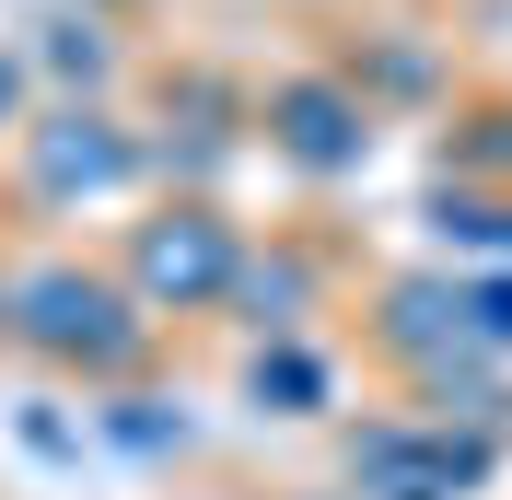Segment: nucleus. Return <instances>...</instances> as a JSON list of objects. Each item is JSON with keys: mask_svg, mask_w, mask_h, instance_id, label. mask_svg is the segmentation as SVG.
<instances>
[{"mask_svg": "<svg viewBox=\"0 0 512 500\" xmlns=\"http://www.w3.org/2000/svg\"><path fill=\"white\" fill-rule=\"evenodd\" d=\"M0 338H12V268H0Z\"/></svg>", "mask_w": 512, "mask_h": 500, "instance_id": "obj_20", "label": "nucleus"}, {"mask_svg": "<svg viewBox=\"0 0 512 500\" xmlns=\"http://www.w3.org/2000/svg\"><path fill=\"white\" fill-rule=\"evenodd\" d=\"M152 187H233V163L256 152V82H233L222 59H163L152 82Z\"/></svg>", "mask_w": 512, "mask_h": 500, "instance_id": "obj_6", "label": "nucleus"}, {"mask_svg": "<svg viewBox=\"0 0 512 500\" xmlns=\"http://www.w3.org/2000/svg\"><path fill=\"white\" fill-rule=\"evenodd\" d=\"M0 175H12L24 221H105L152 198V128L117 94H47L24 117V140L0 152Z\"/></svg>", "mask_w": 512, "mask_h": 500, "instance_id": "obj_2", "label": "nucleus"}, {"mask_svg": "<svg viewBox=\"0 0 512 500\" xmlns=\"http://www.w3.org/2000/svg\"><path fill=\"white\" fill-rule=\"evenodd\" d=\"M0 349H24L35 373L94 396V384H128V373L163 361V314L117 280V256H24L12 268V338Z\"/></svg>", "mask_w": 512, "mask_h": 500, "instance_id": "obj_1", "label": "nucleus"}, {"mask_svg": "<svg viewBox=\"0 0 512 500\" xmlns=\"http://www.w3.org/2000/svg\"><path fill=\"white\" fill-rule=\"evenodd\" d=\"M466 314H478L489 361H512V256H501V268H466Z\"/></svg>", "mask_w": 512, "mask_h": 500, "instance_id": "obj_17", "label": "nucleus"}, {"mask_svg": "<svg viewBox=\"0 0 512 500\" xmlns=\"http://www.w3.org/2000/svg\"><path fill=\"white\" fill-rule=\"evenodd\" d=\"M326 314H338V245L303 221H268L222 291V326L256 349V338H326Z\"/></svg>", "mask_w": 512, "mask_h": 500, "instance_id": "obj_8", "label": "nucleus"}, {"mask_svg": "<svg viewBox=\"0 0 512 500\" xmlns=\"http://www.w3.org/2000/svg\"><path fill=\"white\" fill-rule=\"evenodd\" d=\"M47 105V82H35V59H24V35H0V152L24 140V117Z\"/></svg>", "mask_w": 512, "mask_h": 500, "instance_id": "obj_18", "label": "nucleus"}, {"mask_svg": "<svg viewBox=\"0 0 512 500\" xmlns=\"http://www.w3.org/2000/svg\"><path fill=\"white\" fill-rule=\"evenodd\" d=\"M512 431H443L419 407H361L338 419V489L361 500H489Z\"/></svg>", "mask_w": 512, "mask_h": 500, "instance_id": "obj_4", "label": "nucleus"}, {"mask_svg": "<svg viewBox=\"0 0 512 500\" xmlns=\"http://www.w3.org/2000/svg\"><path fill=\"white\" fill-rule=\"evenodd\" d=\"M361 349H373V373H396V384L466 361V349H478L466 268H454V256H408V268H384V280L361 291Z\"/></svg>", "mask_w": 512, "mask_h": 500, "instance_id": "obj_7", "label": "nucleus"}, {"mask_svg": "<svg viewBox=\"0 0 512 500\" xmlns=\"http://www.w3.org/2000/svg\"><path fill=\"white\" fill-rule=\"evenodd\" d=\"M326 59H338L361 94H373V117H384V128H396V117H443V105H454L443 35H431V24H408V12H373V24H350Z\"/></svg>", "mask_w": 512, "mask_h": 500, "instance_id": "obj_9", "label": "nucleus"}, {"mask_svg": "<svg viewBox=\"0 0 512 500\" xmlns=\"http://www.w3.org/2000/svg\"><path fill=\"white\" fill-rule=\"evenodd\" d=\"M408 407H419V419H443V431H512V361L466 349V361H443V373H419Z\"/></svg>", "mask_w": 512, "mask_h": 500, "instance_id": "obj_15", "label": "nucleus"}, {"mask_svg": "<svg viewBox=\"0 0 512 500\" xmlns=\"http://www.w3.org/2000/svg\"><path fill=\"white\" fill-rule=\"evenodd\" d=\"M256 152L280 175H303V187H361L384 152V117L338 59H291L256 82Z\"/></svg>", "mask_w": 512, "mask_h": 500, "instance_id": "obj_5", "label": "nucleus"}, {"mask_svg": "<svg viewBox=\"0 0 512 500\" xmlns=\"http://www.w3.org/2000/svg\"><path fill=\"white\" fill-rule=\"evenodd\" d=\"M12 442H24L35 466H59V477H82V454H105L94 407H70V396H24V407H12Z\"/></svg>", "mask_w": 512, "mask_h": 500, "instance_id": "obj_16", "label": "nucleus"}, {"mask_svg": "<svg viewBox=\"0 0 512 500\" xmlns=\"http://www.w3.org/2000/svg\"><path fill=\"white\" fill-rule=\"evenodd\" d=\"M419 233H431V256H454V268H501L512 256V187L431 175V187H419Z\"/></svg>", "mask_w": 512, "mask_h": 500, "instance_id": "obj_13", "label": "nucleus"}, {"mask_svg": "<svg viewBox=\"0 0 512 500\" xmlns=\"http://www.w3.org/2000/svg\"><path fill=\"white\" fill-rule=\"evenodd\" d=\"M24 59L47 94H117L128 82V47H117V12H94V0H59V12H35Z\"/></svg>", "mask_w": 512, "mask_h": 500, "instance_id": "obj_12", "label": "nucleus"}, {"mask_svg": "<svg viewBox=\"0 0 512 500\" xmlns=\"http://www.w3.org/2000/svg\"><path fill=\"white\" fill-rule=\"evenodd\" d=\"M245 245H256V221H233V198L152 187L140 210L117 221L105 256H117V280L140 291L163 326H222V291H233V268H245Z\"/></svg>", "mask_w": 512, "mask_h": 500, "instance_id": "obj_3", "label": "nucleus"}, {"mask_svg": "<svg viewBox=\"0 0 512 500\" xmlns=\"http://www.w3.org/2000/svg\"><path fill=\"white\" fill-rule=\"evenodd\" d=\"M233 396H245V419H268V431H315V419H338V396H350V361L326 338H256L245 361H233Z\"/></svg>", "mask_w": 512, "mask_h": 500, "instance_id": "obj_10", "label": "nucleus"}, {"mask_svg": "<svg viewBox=\"0 0 512 500\" xmlns=\"http://www.w3.org/2000/svg\"><path fill=\"white\" fill-rule=\"evenodd\" d=\"M280 500H361V489H280Z\"/></svg>", "mask_w": 512, "mask_h": 500, "instance_id": "obj_19", "label": "nucleus"}, {"mask_svg": "<svg viewBox=\"0 0 512 500\" xmlns=\"http://www.w3.org/2000/svg\"><path fill=\"white\" fill-rule=\"evenodd\" d=\"M431 175H466V187H512V94H454L431 128Z\"/></svg>", "mask_w": 512, "mask_h": 500, "instance_id": "obj_14", "label": "nucleus"}, {"mask_svg": "<svg viewBox=\"0 0 512 500\" xmlns=\"http://www.w3.org/2000/svg\"><path fill=\"white\" fill-rule=\"evenodd\" d=\"M94 442L117 454V466H187V454H198V407L175 396L163 373L94 384Z\"/></svg>", "mask_w": 512, "mask_h": 500, "instance_id": "obj_11", "label": "nucleus"}]
</instances>
